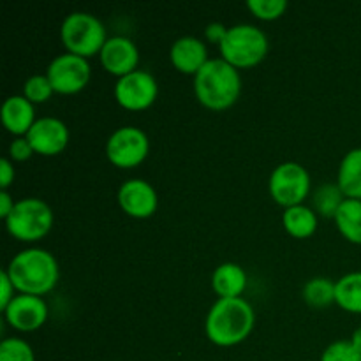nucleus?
Returning a JSON list of instances; mask_svg holds the SVG:
<instances>
[{
  "label": "nucleus",
  "instance_id": "nucleus-1",
  "mask_svg": "<svg viewBox=\"0 0 361 361\" xmlns=\"http://www.w3.org/2000/svg\"><path fill=\"white\" fill-rule=\"evenodd\" d=\"M256 312L243 298H219L204 321V334L219 348H233L254 330Z\"/></svg>",
  "mask_w": 361,
  "mask_h": 361
},
{
  "label": "nucleus",
  "instance_id": "nucleus-2",
  "mask_svg": "<svg viewBox=\"0 0 361 361\" xmlns=\"http://www.w3.org/2000/svg\"><path fill=\"white\" fill-rule=\"evenodd\" d=\"M16 291L21 295L42 296L53 291L59 284V261L51 252L44 249H25L11 259L6 268Z\"/></svg>",
  "mask_w": 361,
  "mask_h": 361
},
{
  "label": "nucleus",
  "instance_id": "nucleus-3",
  "mask_svg": "<svg viewBox=\"0 0 361 361\" xmlns=\"http://www.w3.org/2000/svg\"><path fill=\"white\" fill-rule=\"evenodd\" d=\"M194 94L201 104L215 111L231 108L242 94L240 71L224 59H210L194 76Z\"/></svg>",
  "mask_w": 361,
  "mask_h": 361
},
{
  "label": "nucleus",
  "instance_id": "nucleus-4",
  "mask_svg": "<svg viewBox=\"0 0 361 361\" xmlns=\"http://www.w3.org/2000/svg\"><path fill=\"white\" fill-rule=\"evenodd\" d=\"M219 48H221V59L240 69V67H252L263 62L270 49V42H268V35L259 27L240 23L228 28V34Z\"/></svg>",
  "mask_w": 361,
  "mask_h": 361
},
{
  "label": "nucleus",
  "instance_id": "nucleus-5",
  "mask_svg": "<svg viewBox=\"0 0 361 361\" xmlns=\"http://www.w3.org/2000/svg\"><path fill=\"white\" fill-rule=\"evenodd\" d=\"M60 37L67 51L88 59V56L101 53L102 46L106 44V27L95 14L76 11L66 16Z\"/></svg>",
  "mask_w": 361,
  "mask_h": 361
},
{
  "label": "nucleus",
  "instance_id": "nucleus-6",
  "mask_svg": "<svg viewBox=\"0 0 361 361\" xmlns=\"http://www.w3.org/2000/svg\"><path fill=\"white\" fill-rule=\"evenodd\" d=\"M51 226V208L39 197H23L16 201L13 212L6 219V228L9 235L27 243L44 238Z\"/></svg>",
  "mask_w": 361,
  "mask_h": 361
},
{
  "label": "nucleus",
  "instance_id": "nucleus-7",
  "mask_svg": "<svg viewBox=\"0 0 361 361\" xmlns=\"http://www.w3.org/2000/svg\"><path fill=\"white\" fill-rule=\"evenodd\" d=\"M268 189L275 203L281 207L303 204L310 192V175L298 162H282L271 171Z\"/></svg>",
  "mask_w": 361,
  "mask_h": 361
},
{
  "label": "nucleus",
  "instance_id": "nucleus-8",
  "mask_svg": "<svg viewBox=\"0 0 361 361\" xmlns=\"http://www.w3.org/2000/svg\"><path fill=\"white\" fill-rule=\"evenodd\" d=\"M150 152V140L140 127H118L106 143V157L118 168H134L147 159Z\"/></svg>",
  "mask_w": 361,
  "mask_h": 361
},
{
  "label": "nucleus",
  "instance_id": "nucleus-9",
  "mask_svg": "<svg viewBox=\"0 0 361 361\" xmlns=\"http://www.w3.org/2000/svg\"><path fill=\"white\" fill-rule=\"evenodd\" d=\"M92 67L88 59L74 53H62L49 62L46 76L59 94H78L90 81Z\"/></svg>",
  "mask_w": 361,
  "mask_h": 361
},
{
  "label": "nucleus",
  "instance_id": "nucleus-10",
  "mask_svg": "<svg viewBox=\"0 0 361 361\" xmlns=\"http://www.w3.org/2000/svg\"><path fill=\"white\" fill-rule=\"evenodd\" d=\"M159 95V85L154 74L136 69L116 80L115 99L122 108L130 111H141L150 108Z\"/></svg>",
  "mask_w": 361,
  "mask_h": 361
},
{
  "label": "nucleus",
  "instance_id": "nucleus-11",
  "mask_svg": "<svg viewBox=\"0 0 361 361\" xmlns=\"http://www.w3.org/2000/svg\"><path fill=\"white\" fill-rule=\"evenodd\" d=\"M118 204L130 217L148 219L159 207L157 190L147 180H126L118 189Z\"/></svg>",
  "mask_w": 361,
  "mask_h": 361
},
{
  "label": "nucleus",
  "instance_id": "nucleus-12",
  "mask_svg": "<svg viewBox=\"0 0 361 361\" xmlns=\"http://www.w3.org/2000/svg\"><path fill=\"white\" fill-rule=\"evenodd\" d=\"M6 321L18 331H35L48 319V305L42 296L16 295L4 310Z\"/></svg>",
  "mask_w": 361,
  "mask_h": 361
},
{
  "label": "nucleus",
  "instance_id": "nucleus-13",
  "mask_svg": "<svg viewBox=\"0 0 361 361\" xmlns=\"http://www.w3.org/2000/svg\"><path fill=\"white\" fill-rule=\"evenodd\" d=\"M25 137L32 145L35 154L56 155L66 150L69 143V127L56 116H42L35 120Z\"/></svg>",
  "mask_w": 361,
  "mask_h": 361
},
{
  "label": "nucleus",
  "instance_id": "nucleus-14",
  "mask_svg": "<svg viewBox=\"0 0 361 361\" xmlns=\"http://www.w3.org/2000/svg\"><path fill=\"white\" fill-rule=\"evenodd\" d=\"M99 56H101L102 67L109 74H115L118 78L134 73L140 63V49L126 35L108 37Z\"/></svg>",
  "mask_w": 361,
  "mask_h": 361
},
{
  "label": "nucleus",
  "instance_id": "nucleus-15",
  "mask_svg": "<svg viewBox=\"0 0 361 361\" xmlns=\"http://www.w3.org/2000/svg\"><path fill=\"white\" fill-rule=\"evenodd\" d=\"M169 59L180 73L194 74V76L210 60L207 44L194 35H183V37L176 39L169 49Z\"/></svg>",
  "mask_w": 361,
  "mask_h": 361
},
{
  "label": "nucleus",
  "instance_id": "nucleus-16",
  "mask_svg": "<svg viewBox=\"0 0 361 361\" xmlns=\"http://www.w3.org/2000/svg\"><path fill=\"white\" fill-rule=\"evenodd\" d=\"M2 123L11 134H16L21 137L25 134L27 136L28 130L35 123V109L34 104L28 101L25 95H11L4 101L2 111Z\"/></svg>",
  "mask_w": 361,
  "mask_h": 361
},
{
  "label": "nucleus",
  "instance_id": "nucleus-17",
  "mask_svg": "<svg viewBox=\"0 0 361 361\" xmlns=\"http://www.w3.org/2000/svg\"><path fill=\"white\" fill-rule=\"evenodd\" d=\"M247 288V274L240 264L222 263L212 274V289L219 298H242Z\"/></svg>",
  "mask_w": 361,
  "mask_h": 361
},
{
  "label": "nucleus",
  "instance_id": "nucleus-18",
  "mask_svg": "<svg viewBox=\"0 0 361 361\" xmlns=\"http://www.w3.org/2000/svg\"><path fill=\"white\" fill-rule=\"evenodd\" d=\"M337 185L348 200H361V148H353L338 166Z\"/></svg>",
  "mask_w": 361,
  "mask_h": 361
},
{
  "label": "nucleus",
  "instance_id": "nucleus-19",
  "mask_svg": "<svg viewBox=\"0 0 361 361\" xmlns=\"http://www.w3.org/2000/svg\"><path fill=\"white\" fill-rule=\"evenodd\" d=\"M282 226L295 238H309L317 229V215L305 204L286 208L282 214Z\"/></svg>",
  "mask_w": 361,
  "mask_h": 361
},
{
  "label": "nucleus",
  "instance_id": "nucleus-20",
  "mask_svg": "<svg viewBox=\"0 0 361 361\" xmlns=\"http://www.w3.org/2000/svg\"><path fill=\"white\" fill-rule=\"evenodd\" d=\"M335 224L345 240L361 243V200H348L335 214Z\"/></svg>",
  "mask_w": 361,
  "mask_h": 361
},
{
  "label": "nucleus",
  "instance_id": "nucleus-21",
  "mask_svg": "<svg viewBox=\"0 0 361 361\" xmlns=\"http://www.w3.org/2000/svg\"><path fill=\"white\" fill-rule=\"evenodd\" d=\"M335 303L353 314H361V271H351L335 282Z\"/></svg>",
  "mask_w": 361,
  "mask_h": 361
},
{
  "label": "nucleus",
  "instance_id": "nucleus-22",
  "mask_svg": "<svg viewBox=\"0 0 361 361\" xmlns=\"http://www.w3.org/2000/svg\"><path fill=\"white\" fill-rule=\"evenodd\" d=\"M303 300L314 309H324L335 302V282L330 279H310L303 286Z\"/></svg>",
  "mask_w": 361,
  "mask_h": 361
},
{
  "label": "nucleus",
  "instance_id": "nucleus-23",
  "mask_svg": "<svg viewBox=\"0 0 361 361\" xmlns=\"http://www.w3.org/2000/svg\"><path fill=\"white\" fill-rule=\"evenodd\" d=\"M345 196L342 194L337 183H324L314 192V207L324 217H334L341 204L344 203Z\"/></svg>",
  "mask_w": 361,
  "mask_h": 361
},
{
  "label": "nucleus",
  "instance_id": "nucleus-24",
  "mask_svg": "<svg viewBox=\"0 0 361 361\" xmlns=\"http://www.w3.org/2000/svg\"><path fill=\"white\" fill-rule=\"evenodd\" d=\"M0 361H35L34 349L23 338H4L0 344Z\"/></svg>",
  "mask_w": 361,
  "mask_h": 361
},
{
  "label": "nucleus",
  "instance_id": "nucleus-25",
  "mask_svg": "<svg viewBox=\"0 0 361 361\" xmlns=\"http://www.w3.org/2000/svg\"><path fill=\"white\" fill-rule=\"evenodd\" d=\"M53 92H55V88H53L51 81H49V78L46 74H34L23 85V95L32 104L46 102L51 97Z\"/></svg>",
  "mask_w": 361,
  "mask_h": 361
},
{
  "label": "nucleus",
  "instance_id": "nucleus-26",
  "mask_svg": "<svg viewBox=\"0 0 361 361\" xmlns=\"http://www.w3.org/2000/svg\"><path fill=\"white\" fill-rule=\"evenodd\" d=\"M288 0H249L247 7L256 18L271 21L281 18L288 11Z\"/></svg>",
  "mask_w": 361,
  "mask_h": 361
},
{
  "label": "nucleus",
  "instance_id": "nucleus-27",
  "mask_svg": "<svg viewBox=\"0 0 361 361\" xmlns=\"http://www.w3.org/2000/svg\"><path fill=\"white\" fill-rule=\"evenodd\" d=\"M321 361H361V353L351 341H337L324 349Z\"/></svg>",
  "mask_w": 361,
  "mask_h": 361
},
{
  "label": "nucleus",
  "instance_id": "nucleus-28",
  "mask_svg": "<svg viewBox=\"0 0 361 361\" xmlns=\"http://www.w3.org/2000/svg\"><path fill=\"white\" fill-rule=\"evenodd\" d=\"M34 148H32V145L28 143L27 137H16L14 141H11L9 145V155L13 161H28V159L34 155Z\"/></svg>",
  "mask_w": 361,
  "mask_h": 361
},
{
  "label": "nucleus",
  "instance_id": "nucleus-29",
  "mask_svg": "<svg viewBox=\"0 0 361 361\" xmlns=\"http://www.w3.org/2000/svg\"><path fill=\"white\" fill-rule=\"evenodd\" d=\"M0 286H2V293H0V309L6 310L7 307H9V303L14 300V291H16V288H14L13 281H11V277L7 275L6 270H2V274H0Z\"/></svg>",
  "mask_w": 361,
  "mask_h": 361
},
{
  "label": "nucleus",
  "instance_id": "nucleus-30",
  "mask_svg": "<svg viewBox=\"0 0 361 361\" xmlns=\"http://www.w3.org/2000/svg\"><path fill=\"white\" fill-rule=\"evenodd\" d=\"M204 34H207L208 41L221 44V42L224 41L226 34H228V28H226V25H222L221 21H214V23H210L204 28Z\"/></svg>",
  "mask_w": 361,
  "mask_h": 361
},
{
  "label": "nucleus",
  "instance_id": "nucleus-31",
  "mask_svg": "<svg viewBox=\"0 0 361 361\" xmlns=\"http://www.w3.org/2000/svg\"><path fill=\"white\" fill-rule=\"evenodd\" d=\"M14 180V166L11 164L9 159H2L0 162V187L2 190H7V187L13 183Z\"/></svg>",
  "mask_w": 361,
  "mask_h": 361
},
{
  "label": "nucleus",
  "instance_id": "nucleus-32",
  "mask_svg": "<svg viewBox=\"0 0 361 361\" xmlns=\"http://www.w3.org/2000/svg\"><path fill=\"white\" fill-rule=\"evenodd\" d=\"M14 204H16V201L11 197V194L7 192V190H0V217L6 221L7 217H9V214L13 212Z\"/></svg>",
  "mask_w": 361,
  "mask_h": 361
},
{
  "label": "nucleus",
  "instance_id": "nucleus-33",
  "mask_svg": "<svg viewBox=\"0 0 361 361\" xmlns=\"http://www.w3.org/2000/svg\"><path fill=\"white\" fill-rule=\"evenodd\" d=\"M351 342H353V345H355V348L361 353V328H358V330H356L355 334H353Z\"/></svg>",
  "mask_w": 361,
  "mask_h": 361
}]
</instances>
